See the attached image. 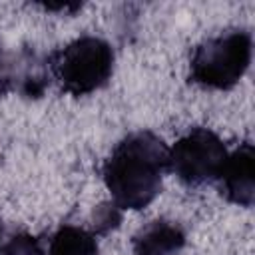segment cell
<instances>
[{
	"label": "cell",
	"mask_w": 255,
	"mask_h": 255,
	"mask_svg": "<svg viewBox=\"0 0 255 255\" xmlns=\"http://www.w3.org/2000/svg\"><path fill=\"white\" fill-rule=\"evenodd\" d=\"M229 149L223 139L207 129L193 128L169 147V171L187 185L219 179Z\"/></svg>",
	"instance_id": "4"
},
{
	"label": "cell",
	"mask_w": 255,
	"mask_h": 255,
	"mask_svg": "<svg viewBox=\"0 0 255 255\" xmlns=\"http://www.w3.org/2000/svg\"><path fill=\"white\" fill-rule=\"evenodd\" d=\"M183 243L185 233L181 227L165 219L149 221L131 239L133 255H175Z\"/></svg>",
	"instance_id": "6"
},
{
	"label": "cell",
	"mask_w": 255,
	"mask_h": 255,
	"mask_svg": "<svg viewBox=\"0 0 255 255\" xmlns=\"http://www.w3.org/2000/svg\"><path fill=\"white\" fill-rule=\"evenodd\" d=\"M12 82H16V62L8 56L0 42V94L8 92Z\"/></svg>",
	"instance_id": "9"
},
{
	"label": "cell",
	"mask_w": 255,
	"mask_h": 255,
	"mask_svg": "<svg viewBox=\"0 0 255 255\" xmlns=\"http://www.w3.org/2000/svg\"><path fill=\"white\" fill-rule=\"evenodd\" d=\"M221 193L241 207L253 205L255 195V155L253 143L245 141L237 149L229 151L223 171L219 175Z\"/></svg>",
	"instance_id": "5"
},
{
	"label": "cell",
	"mask_w": 255,
	"mask_h": 255,
	"mask_svg": "<svg viewBox=\"0 0 255 255\" xmlns=\"http://www.w3.org/2000/svg\"><path fill=\"white\" fill-rule=\"evenodd\" d=\"M120 221V213H118V207L112 203V205H102L98 211H96V227L98 229H108L112 225H118Z\"/></svg>",
	"instance_id": "10"
},
{
	"label": "cell",
	"mask_w": 255,
	"mask_h": 255,
	"mask_svg": "<svg viewBox=\"0 0 255 255\" xmlns=\"http://www.w3.org/2000/svg\"><path fill=\"white\" fill-rule=\"evenodd\" d=\"M169 169L167 143L149 129L126 135L104 163V181L118 209H143L161 191Z\"/></svg>",
	"instance_id": "1"
},
{
	"label": "cell",
	"mask_w": 255,
	"mask_h": 255,
	"mask_svg": "<svg viewBox=\"0 0 255 255\" xmlns=\"http://www.w3.org/2000/svg\"><path fill=\"white\" fill-rule=\"evenodd\" d=\"M0 255H46V249L34 235L18 233L0 245Z\"/></svg>",
	"instance_id": "8"
},
{
	"label": "cell",
	"mask_w": 255,
	"mask_h": 255,
	"mask_svg": "<svg viewBox=\"0 0 255 255\" xmlns=\"http://www.w3.org/2000/svg\"><path fill=\"white\" fill-rule=\"evenodd\" d=\"M46 255H98V243L94 233L76 225H62L52 235Z\"/></svg>",
	"instance_id": "7"
},
{
	"label": "cell",
	"mask_w": 255,
	"mask_h": 255,
	"mask_svg": "<svg viewBox=\"0 0 255 255\" xmlns=\"http://www.w3.org/2000/svg\"><path fill=\"white\" fill-rule=\"evenodd\" d=\"M52 74L62 90L86 96L108 84L114 72V50L98 36H82L54 54Z\"/></svg>",
	"instance_id": "3"
},
{
	"label": "cell",
	"mask_w": 255,
	"mask_h": 255,
	"mask_svg": "<svg viewBox=\"0 0 255 255\" xmlns=\"http://www.w3.org/2000/svg\"><path fill=\"white\" fill-rule=\"evenodd\" d=\"M253 38L247 30H229L201 42L191 56V82L211 90H231L247 72Z\"/></svg>",
	"instance_id": "2"
}]
</instances>
